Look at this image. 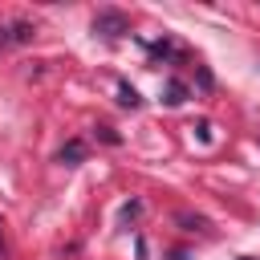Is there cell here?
<instances>
[{
  "mask_svg": "<svg viewBox=\"0 0 260 260\" xmlns=\"http://www.w3.org/2000/svg\"><path fill=\"white\" fill-rule=\"evenodd\" d=\"M162 102H167V106H179V102H187V85H183L179 77H171V81H167V89H162Z\"/></svg>",
  "mask_w": 260,
  "mask_h": 260,
  "instance_id": "cell-4",
  "label": "cell"
},
{
  "mask_svg": "<svg viewBox=\"0 0 260 260\" xmlns=\"http://www.w3.org/2000/svg\"><path fill=\"white\" fill-rule=\"evenodd\" d=\"M85 154H89V150H85V142H81V138H69V142L57 150V162H65V167H77V162H85Z\"/></svg>",
  "mask_w": 260,
  "mask_h": 260,
  "instance_id": "cell-3",
  "label": "cell"
},
{
  "mask_svg": "<svg viewBox=\"0 0 260 260\" xmlns=\"http://www.w3.org/2000/svg\"><path fill=\"white\" fill-rule=\"evenodd\" d=\"M32 37H37L32 20H8V24H0V49H12V45H28Z\"/></svg>",
  "mask_w": 260,
  "mask_h": 260,
  "instance_id": "cell-2",
  "label": "cell"
},
{
  "mask_svg": "<svg viewBox=\"0 0 260 260\" xmlns=\"http://www.w3.org/2000/svg\"><path fill=\"white\" fill-rule=\"evenodd\" d=\"M4 256H8V248H4V232H0V260H4Z\"/></svg>",
  "mask_w": 260,
  "mask_h": 260,
  "instance_id": "cell-6",
  "label": "cell"
},
{
  "mask_svg": "<svg viewBox=\"0 0 260 260\" xmlns=\"http://www.w3.org/2000/svg\"><path fill=\"white\" fill-rule=\"evenodd\" d=\"M118 106H126V110H138V106H142V98H138V89L122 81V85H118Z\"/></svg>",
  "mask_w": 260,
  "mask_h": 260,
  "instance_id": "cell-5",
  "label": "cell"
},
{
  "mask_svg": "<svg viewBox=\"0 0 260 260\" xmlns=\"http://www.w3.org/2000/svg\"><path fill=\"white\" fill-rule=\"evenodd\" d=\"M93 32L106 37V41H114V37L130 32V20H126V12H118V8H102V12L93 16Z\"/></svg>",
  "mask_w": 260,
  "mask_h": 260,
  "instance_id": "cell-1",
  "label": "cell"
}]
</instances>
